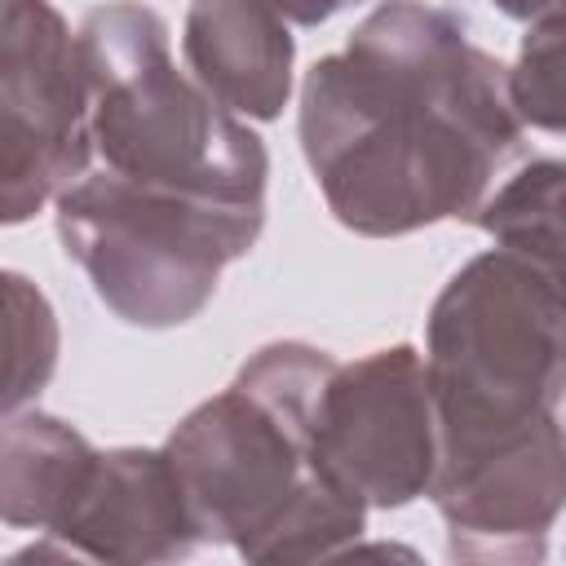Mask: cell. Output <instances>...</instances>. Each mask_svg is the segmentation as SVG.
Segmentation results:
<instances>
[{"label": "cell", "mask_w": 566, "mask_h": 566, "mask_svg": "<svg viewBox=\"0 0 566 566\" xmlns=\"http://www.w3.org/2000/svg\"><path fill=\"white\" fill-rule=\"evenodd\" d=\"M509 66L424 0L376 4L301 84V150L332 217L367 239L473 221L522 155Z\"/></svg>", "instance_id": "obj_1"}, {"label": "cell", "mask_w": 566, "mask_h": 566, "mask_svg": "<svg viewBox=\"0 0 566 566\" xmlns=\"http://www.w3.org/2000/svg\"><path fill=\"white\" fill-rule=\"evenodd\" d=\"M336 358L301 340L256 349L164 442L203 544L243 562H318L358 544L367 509L314 455V398Z\"/></svg>", "instance_id": "obj_2"}, {"label": "cell", "mask_w": 566, "mask_h": 566, "mask_svg": "<svg viewBox=\"0 0 566 566\" xmlns=\"http://www.w3.org/2000/svg\"><path fill=\"white\" fill-rule=\"evenodd\" d=\"M80 49L93 93V150L115 181L265 221V142L177 71L168 27L137 0L88 9Z\"/></svg>", "instance_id": "obj_3"}, {"label": "cell", "mask_w": 566, "mask_h": 566, "mask_svg": "<svg viewBox=\"0 0 566 566\" xmlns=\"http://www.w3.org/2000/svg\"><path fill=\"white\" fill-rule=\"evenodd\" d=\"M424 367L442 451L553 420L566 398V279L513 248L473 256L429 310Z\"/></svg>", "instance_id": "obj_4"}, {"label": "cell", "mask_w": 566, "mask_h": 566, "mask_svg": "<svg viewBox=\"0 0 566 566\" xmlns=\"http://www.w3.org/2000/svg\"><path fill=\"white\" fill-rule=\"evenodd\" d=\"M53 203L57 239L106 310L150 332L190 323L212 301L221 270L248 256L265 226L133 190L102 168L84 172Z\"/></svg>", "instance_id": "obj_5"}, {"label": "cell", "mask_w": 566, "mask_h": 566, "mask_svg": "<svg viewBox=\"0 0 566 566\" xmlns=\"http://www.w3.org/2000/svg\"><path fill=\"white\" fill-rule=\"evenodd\" d=\"M93 93L80 31L49 0H4L0 27V186L18 226L75 186L93 159Z\"/></svg>", "instance_id": "obj_6"}, {"label": "cell", "mask_w": 566, "mask_h": 566, "mask_svg": "<svg viewBox=\"0 0 566 566\" xmlns=\"http://www.w3.org/2000/svg\"><path fill=\"white\" fill-rule=\"evenodd\" d=\"M314 455L363 509H402L433 491L442 433L429 367L411 345L336 363L314 398Z\"/></svg>", "instance_id": "obj_7"}, {"label": "cell", "mask_w": 566, "mask_h": 566, "mask_svg": "<svg viewBox=\"0 0 566 566\" xmlns=\"http://www.w3.org/2000/svg\"><path fill=\"white\" fill-rule=\"evenodd\" d=\"M429 495L455 562H544L566 509V424L553 416L500 442L442 451Z\"/></svg>", "instance_id": "obj_8"}, {"label": "cell", "mask_w": 566, "mask_h": 566, "mask_svg": "<svg viewBox=\"0 0 566 566\" xmlns=\"http://www.w3.org/2000/svg\"><path fill=\"white\" fill-rule=\"evenodd\" d=\"M44 535L71 557L137 566L177 562L203 544L168 447L97 451Z\"/></svg>", "instance_id": "obj_9"}, {"label": "cell", "mask_w": 566, "mask_h": 566, "mask_svg": "<svg viewBox=\"0 0 566 566\" xmlns=\"http://www.w3.org/2000/svg\"><path fill=\"white\" fill-rule=\"evenodd\" d=\"M186 71L234 115L274 119L292 97L296 44L270 0H195L181 31Z\"/></svg>", "instance_id": "obj_10"}, {"label": "cell", "mask_w": 566, "mask_h": 566, "mask_svg": "<svg viewBox=\"0 0 566 566\" xmlns=\"http://www.w3.org/2000/svg\"><path fill=\"white\" fill-rule=\"evenodd\" d=\"M97 447L44 411H9L0 438V513L18 531H49Z\"/></svg>", "instance_id": "obj_11"}, {"label": "cell", "mask_w": 566, "mask_h": 566, "mask_svg": "<svg viewBox=\"0 0 566 566\" xmlns=\"http://www.w3.org/2000/svg\"><path fill=\"white\" fill-rule=\"evenodd\" d=\"M500 248H513L566 279V159H531L473 217Z\"/></svg>", "instance_id": "obj_12"}, {"label": "cell", "mask_w": 566, "mask_h": 566, "mask_svg": "<svg viewBox=\"0 0 566 566\" xmlns=\"http://www.w3.org/2000/svg\"><path fill=\"white\" fill-rule=\"evenodd\" d=\"M509 88L522 124L566 137V9L526 22Z\"/></svg>", "instance_id": "obj_13"}, {"label": "cell", "mask_w": 566, "mask_h": 566, "mask_svg": "<svg viewBox=\"0 0 566 566\" xmlns=\"http://www.w3.org/2000/svg\"><path fill=\"white\" fill-rule=\"evenodd\" d=\"M4 340H9V371H4V407L18 411L31 394L44 389L57 363V323L40 287L22 274H4Z\"/></svg>", "instance_id": "obj_14"}, {"label": "cell", "mask_w": 566, "mask_h": 566, "mask_svg": "<svg viewBox=\"0 0 566 566\" xmlns=\"http://www.w3.org/2000/svg\"><path fill=\"white\" fill-rule=\"evenodd\" d=\"M270 4H274L287 22H296V27H318V22L345 13V9H354V4H363V0H270Z\"/></svg>", "instance_id": "obj_15"}, {"label": "cell", "mask_w": 566, "mask_h": 566, "mask_svg": "<svg viewBox=\"0 0 566 566\" xmlns=\"http://www.w3.org/2000/svg\"><path fill=\"white\" fill-rule=\"evenodd\" d=\"M504 18H513V22H535V18H544V13H553L557 9V0H491Z\"/></svg>", "instance_id": "obj_16"}, {"label": "cell", "mask_w": 566, "mask_h": 566, "mask_svg": "<svg viewBox=\"0 0 566 566\" xmlns=\"http://www.w3.org/2000/svg\"><path fill=\"white\" fill-rule=\"evenodd\" d=\"M557 9H566V0H557Z\"/></svg>", "instance_id": "obj_17"}]
</instances>
